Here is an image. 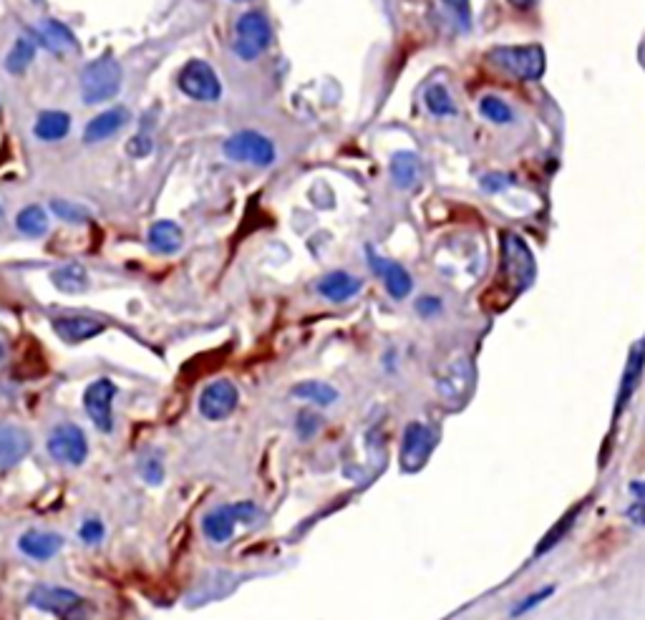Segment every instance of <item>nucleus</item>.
<instances>
[{
    "mask_svg": "<svg viewBox=\"0 0 645 620\" xmlns=\"http://www.w3.org/2000/svg\"><path fill=\"white\" fill-rule=\"evenodd\" d=\"M270 23L263 13H245L235 26V53L245 61L257 58L270 46Z\"/></svg>",
    "mask_w": 645,
    "mask_h": 620,
    "instance_id": "7",
    "label": "nucleus"
},
{
    "mask_svg": "<svg viewBox=\"0 0 645 620\" xmlns=\"http://www.w3.org/2000/svg\"><path fill=\"white\" fill-rule=\"evenodd\" d=\"M489 58L514 79L535 81L545 74V51L540 46H497Z\"/></svg>",
    "mask_w": 645,
    "mask_h": 620,
    "instance_id": "4",
    "label": "nucleus"
},
{
    "mask_svg": "<svg viewBox=\"0 0 645 620\" xmlns=\"http://www.w3.org/2000/svg\"><path fill=\"white\" fill-rule=\"evenodd\" d=\"M391 174H394V182L399 184L401 190H409L419 182L421 177V162L416 154L411 152H399L391 162Z\"/></svg>",
    "mask_w": 645,
    "mask_h": 620,
    "instance_id": "25",
    "label": "nucleus"
},
{
    "mask_svg": "<svg viewBox=\"0 0 645 620\" xmlns=\"http://www.w3.org/2000/svg\"><path fill=\"white\" fill-rule=\"evenodd\" d=\"M79 537L84 542H89V545H96V542L104 540V525H101L99 520H86L84 525H81Z\"/></svg>",
    "mask_w": 645,
    "mask_h": 620,
    "instance_id": "34",
    "label": "nucleus"
},
{
    "mask_svg": "<svg viewBox=\"0 0 645 620\" xmlns=\"http://www.w3.org/2000/svg\"><path fill=\"white\" fill-rule=\"evenodd\" d=\"M33 439L26 429L0 421V469H11L31 454Z\"/></svg>",
    "mask_w": 645,
    "mask_h": 620,
    "instance_id": "13",
    "label": "nucleus"
},
{
    "mask_svg": "<svg viewBox=\"0 0 645 620\" xmlns=\"http://www.w3.org/2000/svg\"><path fill=\"white\" fill-rule=\"evenodd\" d=\"M51 280L61 293L69 295H79L89 288V273H86V268H81L79 263H69L63 265V268H56L51 273Z\"/></svg>",
    "mask_w": 645,
    "mask_h": 620,
    "instance_id": "24",
    "label": "nucleus"
},
{
    "mask_svg": "<svg viewBox=\"0 0 645 620\" xmlns=\"http://www.w3.org/2000/svg\"><path fill=\"white\" fill-rule=\"evenodd\" d=\"M509 3H512V6H517V8H530L532 0H509Z\"/></svg>",
    "mask_w": 645,
    "mask_h": 620,
    "instance_id": "41",
    "label": "nucleus"
},
{
    "mask_svg": "<svg viewBox=\"0 0 645 620\" xmlns=\"http://www.w3.org/2000/svg\"><path fill=\"white\" fill-rule=\"evenodd\" d=\"M28 603L38 610L53 613L58 620H91V603L76 590L61 585H36L28 595Z\"/></svg>",
    "mask_w": 645,
    "mask_h": 620,
    "instance_id": "1",
    "label": "nucleus"
},
{
    "mask_svg": "<svg viewBox=\"0 0 645 620\" xmlns=\"http://www.w3.org/2000/svg\"><path fill=\"white\" fill-rule=\"evenodd\" d=\"M0 217H3V210H0Z\"/></svg>",
    "mask_w": 645,
    "mask_h": 620,
    "instance_id": "43",
    "label": "nucleus"
},
{
    "mask_svg": "<svg viewBox=\"0 0 645 620\" xmlns=\"http://www.w3.org/2000/svg\"><path fill=\"white\" fill-rule=\"evenodd\" d=\"M434 449V437H431L429 426L411 421L404 431V442H401V469L404 472H419Z\"/></svg>",
    "mask_w": 645,
    "mask_h": 620,
    "instance_id": "11",
    "label": "nucleus"
},
{
    "mask_svg": "<svg viewBox=\"0 0 645 620\" xmlns=\"http://www.w3.org/2000/svg\"><path fill=\"white\" fill-rule=\"evenodd\" d=\"M502 273L517 290L530 288L537 275V263L527 242L514 232H502Z\"/></svg>",
    "mask_w": 645,
    "mask_h": 620,
    "instance_id": "3",
    "label": "nucleus"
},
{
    "mask_svg": "<svg viewBox=\"0 0 645 620\" xmlns=\"http://www.w3.org/2000/svg\"><path fill=\"white\" fill-rule=\"evenodd\" d=\"M358 290H361V280L348 273H341V270L326 275V278L318 283V293L326 300H333V303H346Z\"/></svg>",
    "mask_w": 645,
    "mask_h": 620,
    "instance_id": "20",
    "label": "nucleus"
},
{
    "mask_svg": "<svg viewBox=\"0 0 645 620\" xmlns=\"http://www.w3.org/2000/svg\"><path fill=\"white\" fill-rule=\"evenodd\" d=\"M232 512H235L237 522H252L257 517V507L252 502H237L232 505Z\"/></svg>",
    "mask_w": 645,
    "mask_h": 620,
    "instance_id": "38",
    "label": "nucleus"
},
{
    "mask_svg": "<svg viewBox=\"0 0 645 620\" xmlns=\"http://www.w3.org/2000/svg\"><path fill=\"white\" fill-rule=\"evenodd\" d=\"M318 426H320L318 416L308 414V411H303V414L298 416V431L303 439H308L310 434H315V431H318Z\"/></svg>",
    "mask_w": 645,
    "mask_h": 620,
    "instance_id": "36",
    "label": "nucleus"
},
{
    "mask_svg": "<svg viewBox=\"0 0 645 620\" xmlns=\"http://www.w3.org/2000/svg\"><path fill=\"white\" fill-rule=\"evenodd\" d=\"M293 394L298 396V399L313 401V404L318 406H331L333 401L338 399V391L333 389V386L323 384V381H303V384L295 386Z\"/></svg>",
    "mask_w": 645,
    "mask_h": 620,
    "instance_id": "28",
    "label": "nucleus"
},
{
    "mask_svg": "<svg viewBox=\"0 0 645 620\" xmlns=\"http://www.w3.org/2000/svg\"><path fill=\"white\" fill-rule=\"evenodd\" d=\"M139 472L147 484H162L164 479V462L159 454H144V459L139 462Z\"/></svg>",
    "mask_w": 645,
    "mask_h": 620,
    "instance_id": "32",
    "label": "nucleus"
},
{
    "mask_svg": "<svg viewBox=\"0 0 645 620\" xmlns=\"http://www.w3.org/2000/svg\"><path fill=\"white\" fill-rule=\"evenodd\" d=\"M53 331H56L66 343H81V341H89V338H96L99 333H104L106 326L89 316H63L53 321Z\"/></svg>",
    "mask_w": 645,
    "mask_h": 620,
    "instance_id": "16",
    "label": "nucleus"
},
{
    "mask_svg": "<svg viewBox=\"0 0 645 620\" xmlns=\"http://www.w3.org/2000/svg\"><path fill=\"white\" fill-rule=\"evenodd\" d=\"M61 547H63V537L56 535V532L31 530L26 532V535H21V540H18V550H21L23 555L31 557V560H41V563L56 557Z\"/></svg>",
    "mask_w": 645,
    "mask_h": 620,
    "instance_id": "17",
    "label": "nucleus"
},
{
    "mask_svg": "<svg viewBox=\"0 0 645 620\" xmlns=\"http://www.w3.org/2000/svg\"><path fill=\"white\" fill-rule=\"evenodd\" d=\"M444 6L462 31H467L472 26V6H469V0H444Z\"/></svg>",
    "mask_w": 645,
    "mask_h": 620,
    "instance_id": "33",
    "label": "nucleus"
},
{
    "mask_svg": "<svg viewBox=\"0 0 645 620\" xmlns=\"http://www.w3.org/2000/svg\"><path fill=\"white\" fill-rule=\"evenodd\" d=\"M126 152H129V157H134V159L147 157V154L152 152V139H149V137H134L132 142H126Z\"/></svg>",
    "mask_w": 645,
    "mask_h": 620,
    "instance_id": "35",
    "label": "nucleus"
},
{
    "mask_svg": "<svg viewBox=\"0 0 645 620\" xmlns=\"http://www.w3.org/2000/svg\"><path fill=\"white\" fill-rule=\"evenodd\" d=\"M124 81V71H121L119 61L104 56L96 58L81 71V96L86 104H101V101H111L121 89Z\"/></svg>",
    "mask_w": 645,
    "mask_h": 620,
    "instance_id": "2",
    "label": "nucleus"
},
{
    "mask_svg": "<svg viewBox=\"0 0 645 620\" xmlns=\"http://www.w3.org/2000/svg\"><path fill=\"white\" fill-rule=\"evenodd\" d=\"M550 593H552V588H545V590H542V593H535V595H532V598H527V600H525V603H522V605H520V608L514 610V613H512V615H520V613H525V610H530V608H532V605L542 603V600H545V598H547V595H550Z\"/></svg>",
    "mask_w": 645,
    "mask_h": 620,
    "instance_id": "39",
    "label": "nucleus"
},
{
    "mask_svg": "<svg viewBox=\"0 0 645 620\" xmlns=\"http://www.w3.org/2000/svg\"><path fill=\"white\" fill-rule=\"evenodd\" d=\"M184 235L182 227L172 220H159L149 227V247H152L154 253L162 255H174L182 247Z\"/></svg>",
    "mask_w": 645,
    "mask_h": 620,
    "instance_id": "19",
    "label": "nucleus"
},
{
    "mask_svg": "<svg viewBox=\"0 0 645 620\" xmlns=\"http://www.w3.org/2000/svg\"><path fill=\"white\" fill-rule=\"evenodd\" d=\"M575 517H577V512H570V515H567V517H565V520H562V522H560V525H557V530H552V532H550V537H547V540H545V542H542V545H540V550H537V555H542V552H545V550H547V547H550V545H552V542H557V540H560V537H562V532H565V530H567V527H570V522H572V520H575Z\"/></svg>",
    "mask_w": 645,
    "mask_h": 620,
    "instance_id": "37",
    "label": "nucleus"
},
{
    "mask_svg": "<svg viewBox=\"0 0 645 620\" xmlns=\"http://www.w3.org/2000/svg\"><path fill=\"white\" fill-rule=\"evenodd\" d=\"M474 374H472V363L467 358H459V361H451L449 368H444L439 376V391L441 399L451 406H459L467 401L469 391H472Z\"/></svg>",
    "mask_w": 645,
    "mask_h": 620,
    "instance_id": "12",
    "label": "nucleus"
},
{
    "mask_svg": "<svg viewBox=\"0 0 645 620\" xmlns=\"http://www.w3.org/2000/svg\"><path fill=\"white\" fill-rule=\"evenodd\" d=\"M71 129V116L66 111H43L36 119V127H33V134L41 142H58L69 134Z\"/></svg>",
    "mask_w": 645,
    "mask_h": 620,
    "instance_id": "23",
    "label": "nucleus"
},
{
    "mask_svg": "<svg viewBox=\"0 0 645 620\" xmlns=\"http://www.w3.org/2000/svg\"><path fill=\"white\" fill-rule=\"evenodd\" d=\"M3 351H6V348H3V346H0V358H3Z\"/></svg>",
    "mask_w": 645,
    "mask_h": 620,
    "instance_id": "42",
    "label": "nucleus"
},
{
    "mask_svg": "<svg viewBox=\"0 0 645 620\" xmlns=\"http://www.w3.org/2000/svg\"><path fill=\"white\" fill-rule=\"evenodd\" d=\"M16 227L28 237H41L48 232V215L43 207L38 205H28L18 212L16 217Z\"/></svg>",
    "mask_w": 645,
    "mask_h": 620,
    "instance_id": "26",
    "label": "nucleus"
},
{
    "mask_svg": "<svg viewBox=\"0 0 645 620\" xmlns=\"http://www.w3.org/2000/svg\"><path fill=\"white\" fill-rule=\"evenodd\" d=\"M225 154L232 162L257 164V167H268V164L275 162L273 142L257 132H240L227 139Z\"/></svg>",
    "mask_w": 645,
    "mask_h": 620,
    "instance_id": "8",
    "label": "nucleus"
},
{
    "mask_svg": "<svg viewBox=\"0 0 645 620\" xmlns=\"http://www.w3.org/2000/svg\"><path fill=\"white\" fill-rule=\"evenodd\" d=\"M426 106H429L431 114L436 116L454 114V101H451L449 91H446L441 84H434L429 91H426Z\"/></svg>",
    "mask_w": 645,
    "mask_h": 620,
    "instance_id": "29",
    "label": "nucleus"
},
{
    "mask_svg": "<svg viewBox=\"0 0 645 620\" xmlns=\"http://www.w3.org/2000/svg\"><path fill=\"white\" fill-rule=\"evenodd\" d=\"M126 121H129V111H126V109L101 111L99 116H94V119H91L89 124H86L84 142L86 144H99V142H104V139L114 137V134L119 132L121 127H124Z\"/></svg>",
    "mask_w": 645,
    "mask_h": 620,
    "instance_id": "18",
    "label": "nucleus"
},
{
    "mask_svg": "<svg viewBox=\"0 0 645 620\" xmlns=\"http://www.w3.org/2000/svg\"><path fill=\"white\" fill-rule=\"evenodd\" d=\"M643 363H645V341H638L633 346V351H630L628 366H625L623 386H620L618 409H615V411H618V414L625 409V404H628V399L635 394V389H638V381H640V371H643Z\"/></svg>",
    "mask_w": 645,
    "mask_h": 620,
    "instance_id": "22",
    "label": "nucleus"
},
{
    "mask_svg": "<svg viewBox=\"0 0 645 620\" xmlns=\"http://www.w3.org/2000/svg\"><path fill=\"white\" fill-rule=\"evenodd\" d=\"M368 263H371V268L376 270V275L383 280L386 290H389L394 298L401 300L411 293V285H414L411 283V275L406 273L399 263H394V260H383L373 253H368Z\"/></svg>",
    "mask_w": 645,
    "mask_h": 620,
    "instance_id": "15",
    "label": "nucleus"
},
{
    "mask_svg": "<svg viewBox=\"0 0 645 620\" xmlns=\"http://www.w3.org/2000/svg\"><path fill=\"white\" fill-rule=\"evenodd\" d=\"M179 89L195 101H217L222 94L220 79L207 61L192 58L179 74Z\"/></svg>",
    "mask_w": 645,
    "mask_h": 620,
    "instance_id": "6",
    "label": "nucleus"
},
{
    "mask_svg": "<svg viewBox=\"0 0 645 620\" xmlns=\"http://www.w3.org/2000/svg\"><path fill=\"white\" fill-rule=\"evenodd\" d=\"M33 41L41 43L43 48H48V51L56 53V56H66V53H74L76 48H79L74 33L63 26V23L53 21V18L38 21V26L33 28Z\"/></svg>",
    "mask_w": 645,
    "mask_h": 620,
    "instance_id": "14",
    "label": "nucleus"
},
{
    "mask_svg": "<svg viewBox=\"0 0 645 620\" xmlns=\"http://www.w3.org/2000/svg\"><path fill=\"white\" fill-rule=\"evenodd\" d=\"M51 210L61 217L63 222H71V225H81V222H89V212L84 207L74 205V202L66 200H53Z\"/></svg>",
    "mask_w": 645,
    "mask_h": 620,
    "instance_id": "31",
    "label": "nucleus"
},
{
    "mask_svg": "<svg viewBox=\"0 0 645 620\" xmlns=\"http://www.w3.org/2000/svg\"><path fill=\"white\" fill-rule=\"evenodd\" d=\"M235 525H237V517L235 512H232V505L217 507V510H212L210 515H205V520H202V530H205L207 540L217 542V545L230 540L232 532H235Z\"/></svg>",
    "mask_w": 645,
    "mask_h": 620,
    "instance_id": "21",
    "label": "nucleus"
},
{
    "mask_svg": "<svg viewBox=\"0 0 645 620\" xmlns=\"http://www.w3.org/2000/svg\"><path fill=\"white\" fill-rule=\"evenodd\" d=\"M116 399V386L109 379H99L94 384L86 386L84 391V409L89 414L91 424L101 431V434H111L114 429V414H111V404Z\"/></svg>",
    "mask_w": 645,
    "mask_h": 620,
    "instance_id": "9",
    "label": "nucleus"
},
{
    "mask_svg": "<svg viewBox=\"0 0 645 620\" xmlns=\"http://www.w3.org/2000/svg\"><path fill=\"white\" fill-rule=\"evenodd\" d=\"M237 386L230 379H217L210 386H205V391L200 394V414L210 421H222L237 409Z\"/></svg>",
    "mask_w": 645,
    "mask_h": 620,
    "instance_id": "10",
    "label": "nucleus"
},
{
    "mask_svg": "<svg viewBox=\"0 0 645 620\" xmlns=\"http://www.w3.org/2000/svg\"><path fill=\"white\" fill-rule=\"evenodd\" d=\"M628 517L635 522V525H645V502H638L635 507H630Z\"/></svg>",
    "mask_w": 645,
    "mask_h": 620,
    "instance_id": "40",
    "label": "nucleus"
},
{
    "mask_svg": "<svg viewBox=\"0 0 645 620\" xmlns=\"http://www.w3.org/2000/svg\"><path fill=\"white\" fill-rule=\"evenodd\" d=\"M33 58H36V41L28 36L18 38L16 46H13L11 53L6 56V69L16 76L23 74V71L33 64Z\"/></svg>",
    "mask_w": 645,
    "mask_h": 620,
    "instance_id": "27",
    "label": "nucleus"
},
{
    "mask_svg": "<svg viewBox=\"0 0 645 620\" xmlns=\"http://www.w3.org/2000/svg\"><path fill=\"white\" fill-rule=\"evenodd\" d=\"M48 454L56 462L69 464V467H81L89 457V442L86 434L76 424H58L48 437Z\"/></svg>",
    "mask_w": 645,
    "mask_h": 620,
    "instance_id": "5",
    "label": "nucleus"
},
{
    "mask_svg": "<svg viewBox=\"0 0 645 620\" xmlns=\"http://www.w3.org/2000/svg\"><path fill=\"white\" fill-rule=\"evenodd\" d=\"M479 111H482L489 121H494V124H509V121H512V109H509L502 99H497V96L482 99Z\"/></svg>",
    "mask_w": 645,
    "mask_h": 620,
    "instance_id": "30",
    "label": "nucleus"
}]
</instances>
